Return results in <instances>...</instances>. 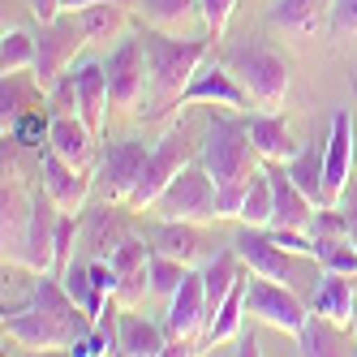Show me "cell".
<instances>
[{
  "label": "cell",
  "instance_id": "4dcf8cb0",
  "mask_svg": "<svg viewBox=\"0 0 357 357\" xmlns=\"http://www.w3.org/2000/svg\"><path fill=\"white\" fill-rule=\"evenodd\" d=\"M0 207H5V220H0V237H5V254H22V233H26L31 220V202L22 198V190L5 176V194H0Z\"/></svg>",
  "mask_w": 357,
  "mask_h": 357
},
{
  "label": "cell",
  "instance_id": "7c38bea8",
  "mask_svg": "<svg viewBox=\"0 0 357 357\" xmlns=\"http://www.w3.org/2000/svg\"><path fill=\"white\" fill-rule=\"evenodd\" d=\"M207 289H202V271H185L181 289L168 297V319H164V331L168 340L176 344H190L198 331H207Z\"/></svg>",
  "mask_w": 357,
  "mask_h": 357
},
{
  "label": "cell",
  "instance_id": "603a6c76",
  "mask_svg": "<svg viewBox=\"0 0 357 357\" xmlns=\"http://www.w3.org/2000/svg\"><path fill=\"white\" fill-rule=\"evenodd\" d=\"M284 168H289V176L297 181V190L310 198V202H327V146H319V138L314 142H305V146H297V155L293 160H284Z\"/></svg>",
  "mask_w": 357,
  "mask_h": 357
},
{
  "label": "cell",
  "instance_id": "d4e9b609",
  "mask_svg": "<svg viewBox=\"0 0 357 357\" xmlns=\"http://www.w3.org/2000/svg\"><path fill=\"white\" fill-rule=\"evenodd\" d=\"M301 340V353L310 357H331V353H353V340H349V327H340L336 319L327 314H310L305 319V327L297 331Z\"/></svg>",
  "mask_w": 357,
  "mask_h": 357
},
{
  "label": "cell",
  "instance_id": "4fadbf2b",
  "mask_svg": "<svg viewBox=\"0 0 357 357\" xmlns=\"http://www.w3.org/2000/svg\"><path fill=\"white\" fill-rule=\"evenodd\" d=\"M5 336L17 340L22 349H69L78 340V331L39 305H22V310H5Z\"/></svg>",
  "mask_w": 357,
  "mask_h": 357
},
{
  "label": "cell",
  "instance_id": "cb8c5ba5",
  "mask_svg": "<svg viewBox=\"0 0 357 357\" xmlns=\"http://www.w3.org/2000/svg\"><path fill=\"white\" fill-rule=\"evenodd\" d=\"M202 245H207V241H202V233H198L194 220H160L155 233H151V250L168 254V259H181L185 267L198 263Z\"/></svg>",
  "mask_w": 357,
  "mask_h": 357
},
{
  "label": "cell",
  "instance_id": "ab89813d",
  "mask_svg": "<svg viewBox=\"0 0 357 357\" xmlns=\"http://www.w3.org/2000/svg\"><path fill=\"white\" fill-rule=\"evenodd\" d=\"M198 5H202V26L211 31V39H224L228 17H233L237 0H198Z\"/></svg>",
  "mask_w": 357,
  "mask_h": 357
},
{
  "label": "cell",
  "instance_id": "5b68a950",
  "mask_svg": "<svg viewBox=\"0 0 357 357\" xmlns=\"http://www.w3.org/2000/svg\"><path fill=\"white\" fill-rule=\"evenodd\" d=\"M160 220H194V224H211L220 220V207H215V181L211 172L202 168V160H190L181 172L168 181V190L160 194L155 202Z\"/></svg>",
  "mask_w": 357,
  "mask_h": 357
},
{
  "label": "cell",
  "instance_id": "5bb4252c",
  "mask_svg": "<svg viewBox=\"0 0 357 357\" xmlns=\"http://www.w3.org/2000/svg\"><path fill=\"white\" fill-rule=\"evenodd\" d=\"M250 99H254V95L237 82V73L228 69L224 61H215V65H207V69L198 65V73L190 78V86H185V95H181V104H176V108H190V104H220V108L245 112Z\"/></svg>",
  "mask_w": 357,
  "mask_h": 357
},
{
  "label": "cell",
  "instance_id": "836d02e7",
  "mask_svg": "<svg viewBox=\"0 0 357 357\" xmlns=\"http://www.w3.org/2000/svg\"><path fill=\"white\" fill-rule=\"evenodd\" d=\"M241 319H245V280L228 293V301L215 310V319L207 323V340L211 344H224V340H237V331H241Z\"/></svg>",
  "mask_w": 357,
  "mask_h": 357
},
{
  "label": "cell",
  "instance_id": "8fae6325",
  "mask_svg": "<svg viewBox=\"0 0 357 357\" xmlns=\"http://www.w3.org/2000/svg\"><path fill=\"white\" fill-rule=\"evenodd\" d=\"M56 224H61V207L52 202V194H39L31 198V220H26V233H22V254H17V263L43 275V271H52L56 267Z\"/></svg>",
  "mask_w": 357,
  "mask_h": 357
},
{
  "label": "cell",
  "instance_id": "d6986e66",
  "mask_svg": "<svg viewBox=\"0 0 357 357\" xmlns=\"http://www.w3.org/2000/svg\"><path fill=\"white\" fill-rule=\"evenodd\" d=\"M47 146H52L56 155H65L69 164L86 168L91 155H95V130L78 112H56L52 121H47Z\"/></svg>",
  "mask_w": 357,
  "mask_h": 357
},
{
  "label": "cell",
  "instance_id": "f546056e",
  "mask_svg": "<svg viewBox=\"0 0 357 357\" xmlns=\"http://www.w3.org/2000/svg\"><path fill=\"white\" fill-rule=\"evenodd\" d=\"M61 284L69 289V297L82 305V310L91 314V323L104 314V305H108V297L95 289V275H91V259H73L65 271H61Z\"/></svg>",
  "mask_w": 357,
  "mask_h": 357
},
{
  "label": "cell",
  "instance_id": "9c48e42d",
  "mask_svg": "<svg viewBox=\"0 0 357 357\" xmlns=\"http://www.w3.org/2000/svg\"><path fill=\"white\" fill-rule=\"evenodd\" d=\"M108 65V99L116 112H142L146 104V52H142V35L125 39L116 52L104 61Z\"/></svg>",
  "mask_w": 357,
  "mask_h": 357
},
{
  "label": "cell",
  "instance_id": "ba28073f",
  "mask_svg": "<svg viewBox=\"0 0 357 357\" xmlns=\"http://www.w3.org/2000/svg\"><path fill=\"white\" fill-rule=\"evenodd\" d=\"M146 142L142 138H116V142H104L99 151V194L108 202H130L138 176H142V164H146Z\"/></svg>",
  "mask_w": 357,
  "mask_h": 357
},
{
  "label": "cell",
  "instance_id": "2e32d148",
  "mask_svg": "<svg viewBox=\"0 0 357 357\" xmlns=\"http://www.w3.org/2000/svg\"><path fill=\"white\" fill-rule=\"evenodd\" d=\"M43 190L52 194V202L69 215H82L86 207V194H91V181H86V168L69 164L65 155H56L52 146L43 151Z\"/></svg>",
  "mask_w": 357,
  "mask_h": 357
},
{
  "label": "cell",
  "instance_id": "f35d334b",
  "mask_svg": "<svg viewBox=\"0 0 357 357\" xmlns=\"http://www.w3.org/2000/svg\"><path fill=\"white\" fill-rule=\"evenodd\" d=\"M327 35L357 39V0H327Z\"/></svg>",
  "mask_w": 357,
  "mask_h": 357
},
{
  "label": "cell",
  "instance_id": "e575fe53",
  "mask_svg": "<svg viewBox=\"0 0 357 357\" xmlns=\"http://www.w3.org/2000/svg\"><path fill=\"white\" fill-rule=\"evenodd\" d=\"M39 61V39H31L26 31H5L0 39V73H22Z\"/></svg>",
  "mask_w": 357,
  "mask_h": 357
},
{
  "label": "cell",
  "instance_id": "44dd1931",
  "mask_svg": "<svg viewBox=\"0 0 357 357\" xmlns=\"http://www.w3.org/2000/svg\"><path fill=\"white\" fill-rule=\"evenodd\" d=\"M245 130H250V142H254V151H259L263 160H293L297 155V142H293V130H289V121L280 116V112H254V116H245Z\"/></svg>",
  "mask_w": 357,
  "mask_h": 357
},
{
  "label": "cell",
  "instance_id": "8d00e7d4",
  "mask_svg": "<svg viewBox=\"0 0 357 357\" xmlns=\"http://www.w3.org/2000/svg\"><path fill=\"white\" fill-rule=\"evenodd\" d=\"M185 271H190V267H185L181 259H168V254L151 250V293H155V297H172L176 289H181Z\"/></svg>",
  "mask_w": 357,
  "mask_h": 357
},
{
  "label": "cell",
  "instance_id": "d6a6232c",
  "mask_svg": "<svg viewBox=\"0 0 357 357\" xmlns=\"http://www.w3.org/2000/svg\"><path fill=\"white\" fill-rule=\"evenodd\" d=\"M271 215H275L271 176H267V168H259V172H254V181H250V190H245V198H241V215L237 220L250 224V228H267Z\"/></svg>",
  "mask_w": 357,
  "mask_h": 357
},
{
  "label": "cell",
  "instance_id": "60d3db41",
  "mask_svg": "<svg viewBox=\"0 0 357 357\" xmlns=\"http://www.w3.org/2000/svg\"><path fill=\"white\" fill-rule=\"evenodd\" d=\"M69 353H73V357H104V353H112V349H108V340L91 327V331H82V336L69 344Z\"/></svg>",
  "mask_w": 357,
  "mask_h": 357
},
{
  "label": "cell",
  "instance_id": "7402d4cb",
  "mask_svg": "<svg viewBox=\"0 0 357 357\" xmlns=\"http://www.w3.org/2000/svg\"><path fill=\"white\" fill-rule=\"evenodd\" d=\"M241 254L233 250V241H228V250H220L215 259H207L202 263V289H207V314L215 319V310L228 301V293H233L237 284H241ZM207 319V323H211Z\"/></svg>",
  "mask_w": 357,
  "mask_h": 357
},
{
  "label": "cell",
  "instance_id": "f6af8a7d",
  "mask_svg": "<svg viewBox=\"0 0 357 357\" xmlns=\"http://www.w3.org/2000/svg\"><path fill=\"white\" fill-rule=\"evenodd\" d=\"M86 5H95V0H61L65 13H78V9H86Z\"/></svg>",
  "mask_w": 357,
  "mask_h": 357
},
{
  "label": "cell",
  "instance_id": "bcb514c9",
  "mask_svg": "<svg viewBox=\"0 0 357 357\" xmlns=\"http://www.w3.org/2000/svg\"><path fill=\"white\" fill-rule=\"evenodd\" d=\"M353 323H357V310H353Z\"/></svg>",
  "mask_w": 357,
  "mask_h": 357
},
{
  "label": "cell",
  "instance_id": "b9f144b4",
  "mask_svg": "<svg viewBox=\"0 0 357 357\" xmlns=\"http://www.w3.org/2000/svg\"><path fill=\"white\" fill-rule=\"evenodd\" d=\"M336 207L344 211V220H349V241L357 245V181H349V190H344V198L336 202Z\"/></svg>",
  "mask_w": 357,
  "mask_h": 357
},
{
  "label": "cell",
  "instance_id": "484cf974",
  "mask_svg": "<svg viewBox=\"0 0 357 357\" xmlns=\"http://www.w3.org/2000/svg\"><path fill=\"white\" fill-rule=\"evenodd\" d=\"M121 353L125 357H160V353H168V331L142 314H121Z\"/></svg>",
  "mask_w": 357,
  "mask_h": 357
},
{
  "label": "cell",
  "instance_id": "ee69618b",
  "mask_svg": "<svg viewBox=\"0 0 357 357\" xmlns=\"http://www.w3.org/2000/svg\"><path fill=\"white\" fill-rule=\"evenodd\" d=\"M237 353H241V357H254V353H259V344H254L250 331H237Z\"/></svg>",
  "mask_w": 357,
  "mask_h": 357
},
{
  "label": "cell",
  "instance_id": "4316f807",
  "mask_svg": "<svg viewBox=\"0 0 357 357\" xmlns=\"http://www.w3.org/2000/svg\"><path fill=\"white\" fill-rule=\"evenodd\" d=\"M319 13H323V0H271L267 22L284 35H314Z\"/></svg>",
  "mask_w": 357,
  "mask_h": 357
},
{
  "label": "cell",
  "instance_id": "f1b7e54d",
  "mask_svg": "<svg viewBox=\"0 0 357 357\" xmlns=\"http://www.w3.org/2000/svg\"><path fill=\"white\" fill-rule=\"evenodd\" d=\"M146 26H160V31H185L202 17V5L198 0H142L138 5Z\"/></svg>",
  "mask_w": 357,
  "mask_h": 357
},
{
  "label": "cell",
  "instance_id": "52a82bcc",
  "mask_svg": "<svg viewBox=\"0 0 357 357\" xmlns=\"http://www.w3.org/2000/svg\"><path fill=\"white\" fill-rule=\"evenodd\" d=\"M190 164V142H185V130L181 125H172V130L155 142V151L146 155V164H142V176H138V185H134V194H130V207L134 211H151L160 202V194L168 190V181L176 172H181Z\"/></svg>",
  "mask_w": 357,
  "mask_h": 357
},
{
  "label": "cell",
  "instance_id": "e0dca14e",
  "mask_svg": "<svg viewBox=\"0 0 357 357\" xmlns=\"http://www.w3.org/2000/svg\"><path fill=\"white\" fill-rule=\"evenodd\" d=\"M69 73H73V86H78V116L99 138L104 125H108V108H112V99H108V65L104 61H82Z\"/></svg>",
  "mask_w": 357,
  "mask_h": 357
},
{
  "label": "cell",
  "instance_id": "7a4b0ae2",
  "mask_svg": "<svg viewBox=\"0 0 357 357\" xmlns=\"http://www.w3.org/2000/svg\"><path fill=\"white\" fill-rule=\"evenodd\" d=\"M142 52H146V95H151V112L176 108L181 95L190 86V78L198 73L202 56H207V39H176L160 26L142 31Z\"/></svg>",
  "mask_w": 357,
  "mask_h": 357
},
{
  "label": "cell",
  "instance_id": "1f68e13d",
  "mask_svg": "<svg viewBox=\"0 0 357 357\" xmlns=\"http://www.w3.org/2000/svg\"><path fill=\"white\" fill-rule=\"evenodd\" d=\"M78 22H82V31H86L91 43L116 39L125 31V9H121V0H95V5L78 9Z\"/></svg>",
  "mask_w": 357,
  "mask_h": 357
},
{
  "label": "cell",
  "instance_id": "83f0119b",
  "mask_svg": "<svg viewBox=\"0 0 357 357\" xmlns=\"http://www.w3.org/2000/svg\"><path fill=\"white\" fill-rule=\"evenodd\" d=\"M125 237H130V233L121 228V220L112 215V207H91L86 211V241H82L86 245V259H108Z\"/></svg>",
  "mask_w": 357,
  "mask_h": 357
},
{
  "label": "cell",
  "instance_id": "7bdbcfd3",
  "mask_svg": "<svg viewBox=\"0 0 357 357\" xmlns=\"http://www.w3.org/2000/svg\"><path fill=\"white\" fill-rule=\"evenodd\" d=\"M31 5V13L39 17V22H52V17H61L65 9H61V0H26Z\"/></svg>",
  "mask_w": 357,
  "mask_h": 357
},
{
  "label": "cell",
  "instance_id": "ffe728a7",
  "mask_svg": "<svg viewBox=\"0 0 357 357\" xmlns=\"http://www.w3.org/2000/svg\"><path fill=\"white\" fill-rule=\"evenodd\" d=\"M310 310L336 319L340 327H353V310H357V284H353V275H344V271H323L319 284H314V293H310Z\"/></svg>",
  "mask_w": 357,
  "mask_h": 357
},
{
  "label": "cell",
  "instance_id": "30bf717a",
  "mask_svg": "<svg viewBox=\"0 0 357 357\" xmlns=\"http://www.w3.org/2000/svg\"><path fill=\"white\" fill-rule=\"evenodd\" d=\"M82 43H91V39H86V31H82L78 17H65V13H61V17H52V22H43L39 61H35V82L43 86V95L65 78V65L78 56Z\"/></svg>",
  "mask_w": 357,
  "mask_h": 357
},
{
  "label": "cell",
  "instance_id": "d590c367",
  "mask_svg": "<svg viewBox=\"0 0 357 357\" xmlns=\"http://www.w3.org/2000/svg\"><path fill=\"white\" fill-rule=\"evenodd\" d=\"M314 259H319L323 271L357 275V245L349 237H314Z\"/></svg>",
  "mask_w": 357,
  "mask_h": 357
},
{
  "label": "cell",
  "instance_id": "8992f818",
  "mask_svg": "<svg viewBox=\"0 0 357 357\" xmlns=\"http://www.w3.org/2000/svg\"><path fill=\"white\" fill-rule=\"evenodd\" d=\"M245 314H254L259 323H267L275 331L297 336L305 327V319H310V301L301 293H293L289 284H275L267 275H254V280H245Z\"/></svg>",
  "mask_w": 357,
  "mask_h": 357
},
{
  "label": "cell",
  "instance_id": "ac0fdd59",
  "mask_svg": "<svg viewBox=\"0 0 357 357\" xmlns=\"http://www.w3.org/2000/svg\"><path fill=\"white\" fill-rule=\"evenodd\" d=\"M263 168L271 176V194H275V215H271L267 228H310V215H314L319 202H310L297 190V181L289 176V168L280 160H263Z\"/></svg>",
  "mask_w": 357,
  "mask_h": 357
},
{
  "label": "cell",
  "instance_id": "277c9868",
  "mask_svg": "<svg viewBox=\"0 0 357 357\" xmlns=\"http://www.w3.org/2000/svg\"><path fill=\"white\" fill-rule=\"evenodd\" d=\"M220 61L237 73V82L254 95V104H259V108H280V104H284L289 82H293V65H289L284 52H275L271 43L245 35L237 43H228Z\"/></svg>",
  "mask_w": 357,
  "mask_h": 357
},
{
  "label": "cell",
  "instance_id": "6da1fadb",
  "mask_svg": "<svg viewBox=\"0 0 357 357\" xmlns=\"http://www.w3.org/2000/svg\"><path fill=\"white\" fill-rule=\"evenodd\" d=\"M198 160L202 168L211 172L215 181V207H220V220H237L241 215V198L259 172L263 155L254 151L250 142V130L241 116H211L207 121V134L198 142Z\"/></svg>",
  "mask_w": 357,
  "mask_h": 357
},
{
  "label": "cell",
  "instance_id": "74e56055",
  "mask_svg": "<svg viewBox=\"0 0 357 357\" xmlns=\"http://www.w3.org/2000/svg\"><path fill=\"white\" fill-rule=\"evenodd\" d=\"M31 99L35 95H26V91L17 86V73H5V86H0V125L9 130L22 112H31Z\"/></svg>",
  "mask_w": 357,
  "mask_h": 357
},
{
  "label": "cell",
  "instance_id": "3957f363",
  "mask_svg": "<svg viewBox=\"0 0 357 357\" xmlns=\"http://www.w3.org/2000/svg\"><path fill=\"white\" fill-rule=\"evenodd\" d=\"M233 250L241 254V263H245L254 275H267V280H275V284H289V289L301 293L305 301H310L319 275H323L319 259H310V254H293V250H284V245H275L267 228L241 224L237 237H233Z\"/></svg>",
  "mask_w": 357,
  "mask_h": 357
},
{
  "label": "cell",
  "instance_id": "9a60e30c",
  "mask_svg": "<svg viewBox=\"0 0 357 357\" xmlns=\"http://www.w3.org/2000/svg\"><path fill=\"white\" fill-rule=\"evenodd\" d=\"M353 112L336 108L331 112V134H327V202L323 207H336L344 198L349 181H353Z\"/></svg>",
  "mask_w": 357,
  "mask_h": 357
}]
</instances>
